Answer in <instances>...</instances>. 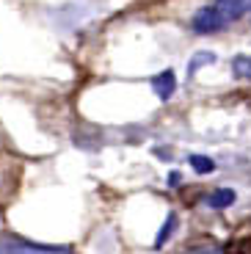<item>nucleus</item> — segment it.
<instances>
[{
  "label": "nucleus",
  "instance_id": "nucleus-1",
  "mask_svg": "<svg viewBox=\"0 0 251 254\" xmlns=\"http://www.w3.org/2000/svg\"><path fill=\"white\" fill-rule=\"evenodd\" d=\"M0 254H72L69 249L61 246H42L22 238H0Z\"/></svg>",
  "mask_w": 251,
  "mask_h": 254
},
{
  "label": "nucleus",
  "instance_id": "nucleus-2",
  "mask_svg": "<svg viewBox=\"0 0 251 254\" xmlns=\"http://www.w3.org/2000/svg\"><path fill=\"white\" fill-rule=\"evenodd\" d=\"M190 25H193L196 33H221L229 22H226V19L221 17L213 6H204V8H199V11L193 14Z\"/></svg>",
  "mask_w": 251,
  "mask_h": 254
},
{
  "label": "nucleus",
  "instance_id": "nucleus-3",
  "mask_svg": "<svg viewBox=\"0 0 251 254\" xmlns=\"http://www.w3.org/2000/svg\"><path fill=\"white\" fill-rule=\"evenodd\" d=\"M210 6H213L226 22H235L238 17H243V14L251 11V0H213Z\"/></svg>",
  "mask_w": 251,
  "mask_h": 254
},
{
  "label": "nucleus",
  "instance_id": "nucleus-4",
  "mask_svg": "<svg viewBox=\"0 0 251 254\" xmlns=\"http://www.w3.org/2000/svg\"><path fill=\"white\" fill-rule=\"evenodd\" d=\"M152 91L157 94V100H171L174 97V91H177V75H174V69H163V72H157L155 77H152Z\"/></svg>",
  "mask_w": 251,
  "mask_h": 254
},
{
  "label": "nucleus",
  "instance_id": "nucleus-5",
  "mask_svg": "<svg viewBox=\"0 0 251 254\" xmlns=\"http://www.w3.org/2000/svg\"><path fill=\"white\" fill-rule=\"evenodd\" d=\"M235 202H238V193L232 188H215L204 196V204L213 210H226V207H232Z\"/></svg>",
  "mask_w": 251,
  "mask_h": 254
},
{
  "label": "nucleus",
  "instance_id": "nucleus-6",
  "mask_svg": "<svg viewBox=\"0 0 251 254\" xmlns=\"http://www.w3.org/2000/svg\"><path fill=\"white\" fill-rule=\"evenodd\" d=\"M177 229H180V216H177L174 210H171L169 216H166V221L160 224V229H157V235H155V249H163L166 243L174 238Z\"/></svg>",
  "mask_w": 251,
  "mask_h": 254
},
{
  "label": "nucleus",
  "instance_id": "nucleus-7",
  "mask_svg": "<svg viewBox=\"0 0 251 254\" xmlns=\"http://www.w3.org/2000/svg\"><path fill=\"white\" fill-rule=\"evenodd\" d=\"M215 61H218V56H215V53H210V50L193 53V56H190V61H188V77H193L201 66H210V64H215Z\"/></svg>",
  "mask_w": 251,
  "mask_h": 254
},
{
  "label": "nucleus",
  "instance_id": "nucleus-8",
  "mask_svg": "<svg viewBox=\"0 0 251 254\" xmlns=\"http://www.w3.org/2000/svg\"><path fill=\"white\" fill-rule=\"evenodd\" d=\"M232 75L240 80H251V56H235L232 58Z\"/></svg>",
  "mask_w": 251,
  "mask_h": 254
},
{
  "label": "nucleus",
  "instance_id": "nucleus-9",
  "mask_svg": "<svg viewBox=\"0 0 251 254\" xmlns=\"http://www.w3.org/2000/svg\"><path fill=\"white\" fill-rule=\"evenodd\" d=\"M188 163H190V169H193L196 174H210V172H215L213 158H207V155H190Z\"/></svg>",
  "mask_w": 251,
  "mask_h": 254
},
{
  "label": "nucleus",
  "instance_id": "nucleus-10",
  "mask_svg": "<svg viewBox=\"0 0 251 254\" xmlns=\"http://www.w3.org/2000/svg\"><path fill=\"white\" fill-rule=\"evenodd\" d=\"M185 254H226V252L221 246H199V249H190Z\"/></svg>",
  "mask_w": 251,
  "mask_h": 254
},
{
  "label": "nucleus",
  "instance_id": "nucleus-11",
  "mask_svg": "<svg viewBox=\"0 0 251 254\" xmlns=\"http://www.w3.org/2000/svg\"><path fill=\"white\" fill-rule=\"evenodd\" d=\"M166 183H169V185H171V188H177V185H180V183H182V177H180V172H171V174H169V180H166Z\"/></svg>",
  "mask_w": 251,
  "mask_h": 254
},
{
  "label": "nucleus",
  "instance_id": "nucleus-12",
  "mask_svg": "<svg viewBox=\"0 0 251 254\" xmlns=\"http://www.w3.org/2000/svg\"><path fill=\"white\" fill-rule=\"evenodd\" d=\"M155 155H157L160 160H169V158H171V152L166 149V146H157V149H155Z\"/></svg>",
  "mask_w": 251,
  "mask_h": 254
}]
</instances>
